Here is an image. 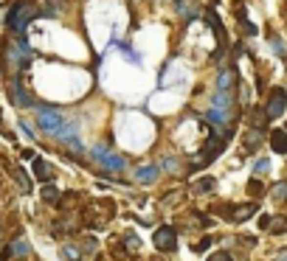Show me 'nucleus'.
<instances>
[{"label":"nucleus","instance_id":"20","mask_svg":"<svg viewBox=\"0 0 287 261\" xmlns=\"http://www.w3.org/2000/svg\"><path fill=\"white\" fill-rule=\"evenodd\" d=\"M177 9H180L186 17H192V14H195V0H177Z\"/></svg>","mask_w":287,"mask_h":261},{"label":"nucleus","instance_id":"6","mask_svg":"<svg viewBox=\"0 0 287 261\" xmlns=\"http://www.w3.org/2000/svg\"><path fill=\"white\" fill-rule=\"evenodd\" d=\"M93 155H96V158L102 160L104 166H110V169H115V171H121V169H124V166H127L124 160L118 158V155H110V152H104V149H96Z\"/></svg>","mask_w":287,"mask_h":261},{"label":"nucleus","instance_id":"14","mask_svg":"<svg viewBox=\"0 0 287 261\" xmlns=\"http://www.w3.org/2000/svg\"><path fill=\"white\" fill-rule=\"evenodd\" d=\"M259 143H262V129H253V132H248V138H245V149H248V152H253V149H259Z\"/></svg>","mask_w":287,"mask_h":261},{"label":"nucleus","instance_id":"23","mask_svg":"<svg viewBox=\"0 0 287 261\" xmlns=\"http://www.w3.org/2000/svg\"><path fill=\"white\" fill-rule=\"evenodd\" d=\"M208 247H211V236L200 239V241H197V244H195V250H197V253H203V250H208Z\"/></svg>","mask_w":287,"mask_h":261},{"label":"nucleus","instance_id":"26","mask_svg":"<svg viewBox=\"0 0 287 261\" xmlns=\"http://www.w3.org/2000/svg\"><path fill=\"white\" fill-rule=\"evenodd\" d=\"M248 191H251V194H262V182H259V180L248 182Z\"/></svg>","mask_w":287,"mask_h":261},{"label":"nucleus","instance_id":"17","mask_svg":"<svg viewBox=\"0 0 287 261\" xmlns=\"http://www.w3.org/2000/svg\"><path fill=\"white\" fill-rule=\"evenodd\" d=\"M251 124H253V129H262V126L267 124V115H265V110H253V113H251Z\"/></svg>","mask_w":287,"mask_h":261},{"label":"nucleus","instance_id":"24","mask_svg":"<svg viewBox=\"0 0 287 261\" xmlns=\"http://www.w3.org/2000/svg\"><path fill=\"white\" fill-rule=\"evenodd\" d=\"M82 253H88V256H93V253H96V241H93V239H88V241L82 244Z\"/></svg>","mask_w":287,"mask_h":261},{"label":"nucleus","instance_id":"27","mask_svg":"<svg viewBox=\"0 0 287 261\" xmlns=\"http://www.w3.org/2000/svg\"><path fill=\"white\" fill-rule=\"evenodd\" d=\"M273 51L279 57H285V45H282V40H276V37H273Z\"/></svg>","mask_w":287,"mask_h":261},{"label":"nucleus","instance_id":"1","mask_svg":"<svg viewBox=\"0 0 287 261\" xmlns=\"http://www.w3.org/2000/svg\"><path fill=\"white\" fill-rule=\"evenodd\" d=\"M34 14H37V9L31 6V3H17L12 12H9V28L17 31V34L25 31V25L31 23V17H34Z\"/></svg>","mask_w":287,"mask_h":261},{"label":"nucleus","instance_id":"22","mask_svg":"<svg viewBox=\"0 0 287 261\" xmlns=\"http://www.w3.org/2000/svg\"><path fill=\"white\" fill-rule=\"evenodd\" d=\"M124 244H127V250H138V247H141L138 236H132V233H127V236H124Z\"/></svg>","mask_w":287,"mask_h":261},{"label":"nucleus","instance_id":"25","mask_svg":"<svg viewBox=\"0 0 287 261\" xmlns=\"http://www.w3.org/2000/svg\"><path fill=\"white\" fill-rule=\"evenodd\" d=\"M208 261H231V256L220 250V253H211V256H208Z\"/></svg>","mask_w":287,"mask_h":261},{"label":"nucleus","instance_id":"19","mask_svg":"<svg viewBox=\"0 0 287 261\" xmlns=\"http://www.w3.org/2000/svg\"><path fill=\"white\" fill-rule=\"evenodd\" d=\"M231 81H234V73H231V70H222V73H220V90H228L231 87Z\"/></svg>","mask_w":287,"mask_h":261},{"label":"nucleus","instance_id":"28","mask_svg":"<svg viewBox=\"0 0 287 261\" xmlns=\"http://www.w3.org/2000/svg\"><path fill=\"white\" fill-rule=\"evenodd\" d=\"M267 225H270V216L262 214V216H259V227H265V230H267Z\"/></svg>","mask_w":287,"mask_h":261},{"label":"nucleus","instance_id":"12","mask_svg":"<svg viewBox=\"0 0 287 261\" xmlns=\"http://www.w3.org/2000/svg\"><path fill=\"white\" fill-rule=\"evenodd\" d=\"M34 174L40 180H51V177H54V169L48 166L45 160H34Z\"/></svg>","mask_w":287,"mask_h":261},{"label":"nucleus","instance_id":"7","mask_svg":"<svg viewBox=\"0 0 287 261\" xmlns=\"http://www.w3.org/2000/svg\"><path fill=\"white\" fill-rule=\"evenodd\" d=\"M270 146H273V152H279V155L287 152V132L285 129H273V132H270Z\"/></svg>","mask_w":287,"mask_h":261},{"label":"nucleus","instance_id":"2","mask_svg":"<svg viewBox=\"0 0 287 261\" xmlns=\"http://www.w3.org/2000/svg\"><path fill=\"white\" fill-rule=\"evenodd\" d=\"M152 241H155V247L161 250V253H172V250H177V230L172 225H161L155 230Z\"/></svg>","mask_w":287,"mask_h":261},{"label":"nucleus","instance_id":"29","mask_svg":"<svg viewBox=\"0 0 287 261\" xmlns=\"http://www.w3.org/2000/svg\"><path fill=\"white\" fill-rule=\"evenodd\" d=\"M270 169V163H267V160H259V163H256V171H267Z\"/></svg>","mask_w":287,"mask_h":261},{"label":"nucleus","instance_id":"3","mask_svg":"<svg viewBox=\"0 0 287 261\" xmlns=\"http://www.w3.org/2000/svg\"><path fill=\"white\" fill-rule=\"evenodd\" d=\"M37 124L43 126L45 132H59L62 126H65V121H62V113H57V110H40L37 113Z\"/></svg>","mask_w":287,"mask_h":261},{"label":"nucleus","instance_id":"16","mask_svg":"<svg viewBox=\"0 0 287 261\" xmlns=\"http://www.w3.org/2000/svg\"><path fill=\"white\" fill-rule=\"evenodd\" d=\"M158 177V166H147V169H138V180L141 182H152Z\"/></svg>","mask_w":287,"mask_h":261},{"label":"nucleus","instance_id":"5","mask_svg":"<svg viewBox=\"0 0 287 261\" xmlns=\"http://www.w3.org/2000/svg\"><path fill=\"white\" fill-rule=\"evenodd\" d=\"M256 214V202H245V205H237V208H231L228 216L234 219V222H245L248 216Z\"/></svg>","mask_w":287,"mask_h":261},{"label":"nucleus","instance_id":"8","mask_svg":"<svg viewBox=\"0 0 287 261\" xmlns=\"http://www.w3.org/2000/svg\"><path fill=\"white\" fill-rule=\"evenodd\" d=\"M12 101L17 104V107H31V104H34V99H31L23 87H17V84H14V87H12Z\"/></svg>","mask_w":287,"mask_h":261},{"label":"nucleus","instance_id":"9","mask_svg":"<svg viewBox=\"0 0 287 261\" xmlns=\"http://www.w3.org/2000/svg\"><path fill=\"white\" fill-rule=\"evenodd\" d=\"M267 230H270L273 236L287 233V216H270V225H267Z\"/></svg>","mask_w":287,"mask_h":261},{"label":"nucleus","instance_id":"21","mask_svg":"<svg viewBox=\"0 0 287 261\" xmlns=\"http://www.w3.org/2000/svg\"><path fill=\"white\" fill-rule=\"evenodd\" d=\"M62 256H65V259H70V261H79L82 259V253L76 247H70V244H65V247H62Z\"/></svg>","mask_w":287,"mask_h":261},{"label":"nucleus","instance_id":"4","mask_svg":"<svg viewBox=\"0 0 287 261\" xmlns=\"http://www.w3.org/2000/svg\"><path fill=\"white\" fill-rule=\"evenodd\" d=\"M285 107H287V90L285 87H276V90L270 93V99H267L265 115H267V118H279V115L285 113Z\"/></svg>","mask_w":287,"mask_h":261},{"label":"nucleus","instance_id":"31","mask_svg":"<svg viewBox=\"0 0 287 261\" xmlns=\"http://www.w3.org/2000/svg\"><path fill=\"white\" fill-rule=\"evenodd\" d=\"M276 261H287V250H285V253H279V256H276Z\"/></svg>","mask_w":287,"mask_h":261},{"label":"nucleus","instance_id":"30","mask_svg":"<svg viewBox=\"0 0 287 261\" xmlns=\"http://www.w3.org/2000/svg\"><path fill=\"white\" fill-rule=\"evenodd\" d=\"M163 166H166V169H169V171H175V169H177V166H175V160H172V158H166V160H163Z\"/></svg>","mask_w":287,"mask_h":261},{"label":"nucleus","instance_id":"10","mask_svg":"<svg viewBox=\"0 0 287 261\" xmlns=\"http://www.w3.org/2000/svg\"><path fill=\"white\" fill-rule=\"evenodd\" d=\"M28 253V241L25 239H12V244L6 250V256H25Z\"/></svg>","mask_w":287,"mask_h":261},{"label":"nucleus","instance_id":"11","mask_svg":"<svg viewBox=\"0 0 287 261\" xmlns=\"http://www.w3.org/2000/svg\"><path fill=\"white\" fill-rule=\"evenodd\" d=\"M40 197H43V202H48V205H59V197H62V194H59L54 185H43Z\"/></svg>","mask_w":287,"mask_h":261},{"label":"nucleus","instance_id":"33","mask_svg":"<svg viewBox=\"0 0 287 261\" xmlns=\"http://www.w3.org/2000/svg\"><path fill=\"white\" fill-rule=\"evenodd\" d=\"M0 261H3V259H0Z\"/></svg>","mask_w":287,"mask_h":261},{"label":"nucleus","instance_id":"32","mask_svg":"<svg viewBox=\"0 0 287 261\" xmlns=\"http://www.w3.org/2000/svg\"><path fill=\"white\" fill-rule=\"evenodd\" d=\"M285 132H287V126H285Z\"/></svg>","mask_w":287,"mask_h":261},{"label":"nucleus","instance_id":"13","mask_svg":"<svg viewBox=\"0 0 287 261\" xmlns=\"http://www.w3.org/2000/svg\"><path fill=\"white\" fill-rule=\"evenodd\" d=\"M211 188H214V177H200V180L192 185V191L195 194H208Z\"/></svg>","mask_w":287,"mask_h":261},{"label":"nucleus","instance_id":"15","mask_svg":"<svg viewBox=\"0 0 287 261\" xmlns=\"http://www.w3.org/2000/svg\"><path fill=\"white\" fill-rule=\"evenodd\" d=\"M14 180H17V185H20V191H23V194L31 191V182H28V174H25V171L14 169Z\"/></svg>","mask_w":287,"mask_h":261},{"label":"nucleus","instance_id":"18","mask_svg":"<svg viewBox=\"0 0 287 261\" xmlns=\"http://www.w3.org/2000/svg\"><path fill=\"white\" fill-rule=\"evenodd\" d=\"M270 197H273V200H287V182H276Z\"/></svg>","mask_w":287,"mask_h":261}]
</instances>
